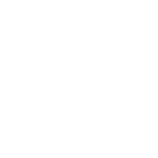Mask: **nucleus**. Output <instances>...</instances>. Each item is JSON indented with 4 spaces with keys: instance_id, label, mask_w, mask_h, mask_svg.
Masks as SVG:
<instances>
[]
</instances>
